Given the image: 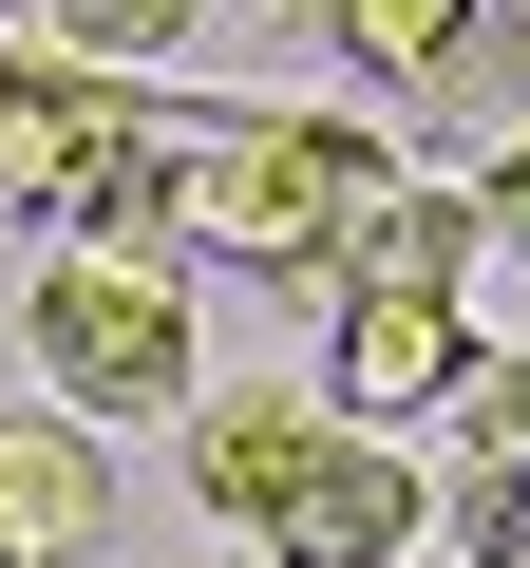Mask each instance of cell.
Instances as JSON below:
<instances>
[{
    "instance_id": "1",
    "label": "cell",
    "mask_w": 530,
    "mask_h": 568,
    "mask_svg": "<svg viewBox=\"0 0 530 568\" xmlns=\"http://www.w3.org/2000/svg\"><path fill=\"white\" fill-rule=\"evenodd\" d=\"M379 171H398V152H379L360 114H190V152H171V246H227L246 284H323Z\"/></svg>"
},
{
    "instance_id": "2",
    "label": "cell",
    "mask_w": 530,
    "mask_h": 568,
    "mask_svg": "<svg viewBox=\"0 0 530 568\" xmlns=\"http://www.w3.org/2000/svg\"><path fill=\"white\" fill-rule=\"evenodd\" d=\"M20 342L77 417H190L208 398V323H190V246H58L20 284Z\"/></svg>"
},
{
    "instance_id": "3",
    "label": "cell",
    "mask_w": 530,
    "mask_h": 568,
    "mask_svg": "<svg viewBox=\"0 0 530 568\" xmlns=\"http://www.w3.org/2000/svg\"><path fill=\"white\" fill-rule=\"evenodd\" d=\"M455 379H473V304H455V284H323V398L360 436L436 417Z\"/></svg>"
},
{
    "instance_id": "4",
    "label": "cell",
    "mask_w": 530,
    "mask_h": 568,
    "mask_svg": "<svg viewBox=\"0 0 530 568\" xmlns=\"http://www.w3.org/2000/svg\"><path fill=\"white\" fill-rule=\"evenodd\" d=\"M342 436V398L323 379H208L190 398V530H227V549H265V511L304 493V455Z\"/></svg>"
},
{
    "instance_id": "5",
    "label": "cell",
    "mask_w": 530,
    "mask_h": 568,
    "mask_svg": "<svg viewBox=\"0 0 530 568\" xmlns=\"http://www.w3.org/2000/svg\"><path fill=\"white\" fill-rule=\"evenodd\" d=\"M417 549H436V474L398 436H360V417L304 455L285 511H265V568H417Z\"/></svg>"
},
{
    "instance_id": "6",
    "label": "cell",
    "mask_w": 530,
    "mask_h": 568,
    "mask_svg": "<svg viewBox=\"0 0 530 568\" xmlns=\"http://www.w3.org/2000/svg\"><path fill=\"white\" fill-rule=\"evenodd\" d=\"M114 417H77V398H20L0 417V549L20 568H77V549H114Z\"/></svg>"
},
{
    "instance_id": "7",
    "label": "cell",
    "mask_w": 530,
    "mask_h": 568,
    "mask_svg": "<svg viewBox=\"0 0 530 568\" xmlns=\"http://www.w3.org/2000/svg\"><path fill=\"white\" fill-rule=\"evenodd\" d=\"M133 77L114 58H77V39H0V227H39V209H77V152H95V114H114Z\"/></svg>"
},
{
    "instance_id": "8",
    "label": "cell",
    "mask_w": 530,
    "mask_h": 568,
    "mask_svg": "<svg viewBox=\"0 0 530 568\" xmlns=\"http://www.w3.org/2000/svg\"><path fill=\"white\" fill-rule=\"evenodd\" d=\"M473 265H492V227H473V190H417V171H379L323 284H455V304H473Z\"/></svg>"
},
{
    "instance_id": "9",
    "label": "cell",
    "mask_w": 530,
    "mask_h": 568,
    "mask_svg": "<svg viewBox=\"0 0 530 568\" xmlns=\"http://www.w3.org/2000/svg\"><path fill=\"white\" fill-rule=\"evenodd\" d=\"M285 20H304L342 77H398V95H436V58L492 20V0H285Z\"/></svg>"
},
{
    "instance_id": "10",
    "label": "cell",
    "mask_w": 530,
    "mask_h": 568,
    "mask_svg": "<svg viewBox=\"0 0 530 568\" xmlns=\"http://www.w3.org/2000/svg\"><path fill=\"white\" fill-rule=\"evenodd\" d=\"M436 549H473V568H530V455H511V436H473V455H455V493H436Z\"/></svg>"
},
{
    "instance_id": "11",
    "label": "cell",
    "mask_w": 530,
    "mask_h": 568,
    "mask_svg": "<svg viewBox=\"0 0 530 568\" xmlns=\"http://www.w3.org/2000/svg\"><path fill=\"white\" fill-rule=\"evenodd\" d=\"M208 20H227V0H58L39 39H77V58H114V77H152V58H190Z\"/></svg>"
},
{
    "instance_id": "12",
    "label": "cell",
    "mask_w": 530,
    "mask_h": 568,
    "mask_svg": "<svg viewBox=\"0 0 530 568\" xmlns=\"http://www.w3.org/2000/svg\"><path fill=\"white\" fill-rule=\"evenodd\" d=\"M455 436H511V455H530V342H473V379H455Z\"/></svg>"
},
{
    "instance_id": "13",
    "label": "cell",
    "mask_w": 530,
    "mask_h": 568,
    "mask_svg": "<svg viewBox=\"0 0 530 568\" xmlns=\"http://www.w3.org/2000/svg\"><path fill=\"white\" fill-rule=\"evenodd\" d=\"M473 227H492V246H530V114L473 152Z\"/></svg>"
},
{
    "instance_id": "14",
    "label": "cell",
    "mask_w": 530,
    "mask_h": 568,
    "mask_svg": "<svg viewBox=\"0 0 530 568\" xmlns=\"http://www.w3.org/2000/svg\"><path fill=\"white\" fill-rule=\"evenodd\" d=\"M190 568H265V549H227V530H208V549H190Z\"/></svg>"
},
{
    "instance_id": "15",
    "label": "cell",
    "mask_w": 530,
    "mask_h": 568,
    "mask_svg": "<svg viewBox=\"0 0 530 568\" xmlns=\"http://www.w3.org/2000/svg\"><path fill=\"white\" fill-rule=\"evenodd\" d=\"M492 20H511V39H530V0H492Z\"/></svg>"
},
{
    "instance_id": "16",
    "label": "cell",
    "mask_w": 530,
    "mask_h": 568,
    "mask_svg": "<svg viewBox=\"0 0 530 568\" xmlns=\"http://www.w3.org/2000/svg\"><path fill=\"white\" fill-rule=\"evenodd\" d=\"M0 20H20V0H0Z\"/></svg>"
},
{
    "instance_id": "17",
    "label": "cell",
    "mask_w": 530,
    "mask_h": 568,
    "mask_svg": "<svg viewBox=\"0 0 530 568\" xmlns=\"http://www.w3.org/2000/svg\"><path fill=\"white\" fill-rule=\"evenodd\" d=\"M0 568H20V549H0Z\"/></svg>"
}]
</instances>
